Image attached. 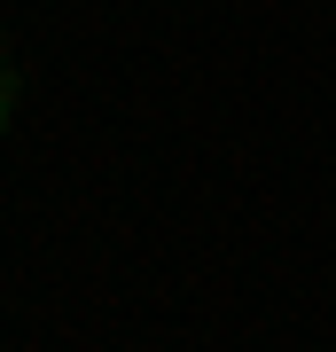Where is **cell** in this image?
Instances as JSON below:
<instances>
[{
  "label": "cell",
  "mask_w": 336,
  "mask_h": 352,
  "mask_svg": "<svg viewBox=\"0 0 336 352\" xmlns=\"http://www.w3.org/2000/svg\"><path fill=\"white\" fill-rule=\"evenodd\" d=\"M0 126H8V87H0Z\"/></svg>",
  "instance_id": "cell-1"
}]
</instances>
